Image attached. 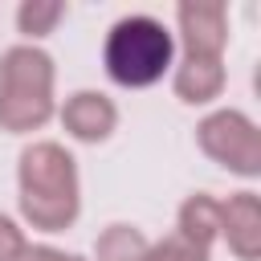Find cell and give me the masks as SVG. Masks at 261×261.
<instances>
[{"label":"cell","instance_id":"cell-1","mask_svg":"<svg viewBox=\"0 0 261 261\" xmlns=\"http://www.w3.org/2000/svg\"><path fill=\"white\" fill-rule=\"evenodd\" d=\"M20 212L45 232H61L77 220V167L65 147L33 143L20 151Z\"/></svg>","mask_w":261,"mask_h":261},{"label":"cell","instance_id":"cell-2","mask_svg":"<svg viewBox=\"0 0 261 261\" xmlns=\"http://www.w3.org/2000/svg\"><path fill=\"white\" fill-rule=\"evenodd\" d=\"M53 118V57L33 45H12L0 57V126L37 130Z\"/></svg>","mask_w":261,"mask_h":261},{"label":"cell","instance_id":"cell-3","mask_svg":"<svg viewBox=\"0 0 261 261\" xmlns=\"http://www.w3.org/2000/svg\"><path fill=\"white\" fill-rule=\"evenodd\" d=\"M175 41L155 16H122L106 37V73L118 86H151L171 65Z\"/></svg>","mask_w":261,"mask_h":261},{"label":"cell","instance_id":"cell-4","mask_svg":"<svg viewBox=\"0 0 261 261\" xmlns=\"http://www.w3.org/2000/svg\"><path fill=\"white\" fill-rule=\"evenodd\" d=\"M196 139H200L204 155H212L228 171H237V175H257L261 171V130L241 110H216V114H208L196 126Z\"/></svg>","mask_w":261,"mask_h":261},{"label":"cell","instance_id":"cell-5","mask_svg":"<svg viewBox=\"0 0 261 261\" xmlns=\"http://www.w3.org/2000/svg\"><path fill=\"white\" fill-rule=\"evenodd\" d=\"M179 16V37L188 57H220L224 41H228V24H224V8L208 4V0H184L175 8Z\"/></svg>","mask_w":261,"mask_h":261},{"label":"cell","instance_id":"cell-6","mask_svg":"<svg viewBox=\"0 0 261 261\" xmlns=\"http://www.w3.org/2000/svg\"><path fill=\"white\" fill-rule=\"evenodd\" d=\"M114 122H118V110H114V102H110L106 94H98V90H77V94L65 98V106H61V126H65L73 139H82V143H102V139L114 130Z\"/></svg>","mask_w":261,"mask_h":261},{"label":"cell","instance_id":"cell-7","mask_svg":"<svg viewBox=\"0 0 261 261\" xmlns=\"http://www.w3.org/2000/svg\"><path fill=\"white\" fill-rule=\"evenodd\" d=\"M220 232L228 237V249L241 261H257L261 257V200L253 192L228 196V204H220Z\"/></svg>","mask_w":261,"mask_h":261},{"label":"cell","instance_id":"cell-8","mask_svg":"<svg viewBox=\"0 0 261 261\" xmlns=\"http://www.w3.org/2000/svg\"><path fill=\"white\" fill-rule=\"evenodd\" d=\"M224 90V65L220 57H184L175 69V98L184 102H212Z\"/></svg>","mask_w":261,"mask_h":261},{"label":"cell","instance_id":"cell-9","mask_svg":"<svg viewBox=\"0 0 261 261\" xmlns=\"http://www.w3.org/2000/svg\"><path fill=\"white\" fill-rule=\"evenodd\" d=\"M179 237L192 241V245H200V249H208L220 237V204L212 196H204V192L188 196L184 208H179Z\"/></svg>","mask_w":261,"mask_h":261},{"label":"cell","instance_id":"cell-10","mask_svg":"<svg viewBox=\"0 0 261 261\" xmlns=\"http://www.w3.org/2000/svg\"><path fill=\"white\" fill-rule=\"evenodd\" d=\"M147 237L139 232V228H130V224H110L102 237H98V245H94V257L98 261H147Z\"/></svg>","mask_w":261,"mask_h":261},{"label":"cell","instance_id":"cell-11","mask_svg":"<svg viewBox=\"0 0 261 261\" xmlns=\"http://www.w3.org/2000/svg\"><path fill=\"white\" fill-rule=\"evenodd\" d=\"M65 16V4L61 0H24L16 8V24L24 37H45L57 29V20Z\"/></svg>","mask_w":261,"mask_h":261},{"label":"cell","instance_id":"cell-12","mask_svg":"<svg viewBox=\"0 0 261 261\" xmlns=\"http://www.w3.org/2000/svg\"><path fill=\"white\" fill-rule=\"evenodd\" d=\"M147 261H208V249H200V245H192L175 232V237H163L159 245H151Z\"/></svg>","mask_w":261,"mask_h":261},{"label":"cell","instance_id":"cell-13","mask_svg":"<svg viewBox=\"0 0 261 261\" xmlns=\"http://www.w3.org/2000/svg\"><path fill=\"white\" fill-rule=\"evenodd\" d=\"M24 232L8 220V216H0V261H16L20 253H24Z\"/></svg>","mask_w":261,"mask_h":261},{"label":"cell","instance_id":"cell-14","mask_svg":"<svg viewBox=\"0 0 261 261\" xmlns=\"http://www.w3.org/2000/svg\"><path fill=\"white\" fill-rule=\"evenodd\" d=\"M16 261H82L73 253H57V249H45V245H24V253Z\"/></svg>","mask_w":261,"mask_h":261}]
</instances>
